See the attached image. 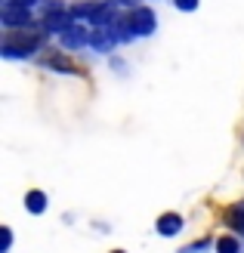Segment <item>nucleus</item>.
Masks as SVG:
<instances>
[{"label":"nucleus","mask_w":244,"mask_h":253,"mask_svg":"<svg viewBox=\"0 0 244 253\" xmlns=\"http://www.w3.org/2000/svg\"><path fill=\"white\" fill-rule=\"evenodd\" d=\"M6 28H31V9L28 6H3Z\"/></svg>","instance_id":"nucleus-3"},{"label":"nucleus","mask_w":244,"mask_h":253,"mask_svg":"<svg viewBox=\"0 0 244 253\" xmlns=\"http://www.w3.org/2000/svg\"><path fill=\"white\" fill-rule=\"evenodd\" d=\"M176 9H183V12H192V9H198V0H173Z\"/></svg>","instance_id":"nucleus-13"},{"label":"nucleus","mask_w":244,"mask_h":253,"mask_svg":"<svg viewBox=\"0 0 244 253\" xmlns=\"http://www.w3.org/2000/svg\"><path fill=\"white\" fill-rule=\"evenodd\" d=\"M68 25H74L71 9H62V6H56V3L47 9V16H44V28H47V31H59V34H62Z\"/></svg>","instance_id":"nucleus-2"},{"label":"nucleus","mask_w":244,"mask_h":253,"mask_svg":"<svg viewBox=\"0 0 244 253\" xmlns=\"http://www.w3.org/2000/svg\"><path fill=\"white\" fill-rule=\"evenodd\" d=\"M34 3H37V0H6V6H28V9H31Z\"/></svg>","instance_id":"nucleus-15"},{"label":"nucleus","mask_w":244,"mask_h":253,"mask_svg":"<svg viewBox=\"0 0 244 253\" xmlns=\"http://www.w3.org/2000/svg\"><path fill=\"white\" fill-rule=\"evenodd\" d=\"M44 65L53 68V71H62V74H81L78 62H71L68 56H62V53H47L44 56Z\"/></svg>","instance_id":"nucleus-6"},{"label":"nucleus","mask_w":244,"mask_h":253,"mask_svg":"<svg viewBox=\"0 0 244 253\" xmlns=\"http://www.w3.org/2000/svg\"><path fill=\"white\" fill-rule=\"evenodd\" d=\"M37 46H41V34H37V31L9 28L6 37H3V53L6 56H31Z\"/></svg>","instance_id":"nucleus-1"},{"label":"nucleus","mask_w":244,"mask_h":253,"mask_svg":"<svg viewBox=\"0 0 244 253\" xmlns=\"http://www.w3.org/2000/svg\"><path fill=\"white\" fill-rule=\"evenodd\" d=\"M9 241H12V232H9V229H3V232H0V250H3V253L9 250Z\"/></svg>","instance_id":"nucleus-14"},{"label":"nucleus","mask_w":244,"mask_h":253,"mask_svg":"<svg viewBox=\"0 0 244 253\" xmlns=\"http://www.w3.org/2000/svg\"><path fill=\"white\" fill-rule=\"evenodd\" d=\"M90 43H93V49H102V53H108V49L118 43V34L111 31V25H96V31L90 34Z\"/></svg>","instance_id":"nucleus-5"},{"label":"nucleus","mask_w":244,"mask_h":253,"mask_svg":"<svg viewBox=\"0 0 244 253\" xmlns=\"http://www.w3.org/2000/svg\"><path fill=\"white\" fill-rule=\"evenodd\" d=\"M216 253H238V241L235 238H220L216 241Z\"/></svg>","instance_id":"nucleus-12"},{"label":"nucleus","mask_w":244,"mask_h":253,"mask_svg":"<svg viewBox=\"0 0 244 253\" xmlns=\"http://www.w3.org/2000/svg\"><path fill=\"white\" fill-rule=\"evenodd\" d=\"M179 229H183V219H179L176 213H164V216L158 219V232H161L164 238H173Z\"/></svg>","instance_id":"nucleus-9"},{"label":"nucleus","mask_w":244,"mask_h":253,"mask_svg":"<svg viewBox=\"0 0 244 253\" xmlns=\"http://www.w3.org/2000/svg\"><path fill=\"white\" fill-rule=\"evenodd\" d=\"M87 41H90V34L81 28L78 22H74V25H68V28L62 31V43H65V46H84Z\"/></svg>","instance_id":"nucleus-8"},{"label":"nucleus","mask_w":244,"mask_h":253,"mask_svg":"<svg viewBox=\"0 0 244 253\" xmlns=\"http://www.w3.org/2000/svg\"><path fill=\"white\" fill-rule=\"evenodd\" d=\"M111 253H124V250H111Z\"/></svg>","instance_id":"nucleus-16"},{"label":"nucleus","mask_w":244,"mask_h":253,"mask_svg":"<svg viewBox=\"0 0 244 253\" xmlns=\"http://www.w3.org/2000/svg\"><path fill=\"white\" fill-rule=\"evenodd\" d=\"M226 216H229V225H232V229H238V232L244 235V207H241V204H238V207H229Z\"/></svg>","instance_id":"nucleus-11"},{"label":"nucleus","mask_w":244,"mask_h":253,"mask_svg":"<svg viewBox=\"0 0 244 253\" xmlns=\"http://www.w3.org/2000/svg\"><path fill=\"white\" fill-rule=\"evenodd\" d=\"M130 25H133L136 34H151L155 31V12H151L148 6H136L130 12Z\"/></svg>","instance_id":"nucleus-4"},{"label":"nucleus","mask_w":244,"mask_h":253,"mask_svg":"<svg viewBox=\"0 0 244 253\" xmlns=\"http://www.w3.org/2000/svg\"><path fill=\"white\" fill-rule=\"evenodd\" d=\"M99 12H102V3H99V0H87V3H74V6H71V16H74V19H90V22H96Z\"/></svg>","instance_id":"nucleus-7"},{"label":"nucleus","mask_w":244,"mask_h":253,"mask_svg":"<svg viewBox=\"0 0 244 253\" xmlns=\"http://www.w3.org/2000/svg\"><path fill=\"white\" fill-rule=\"evenodd\" d=\"M25 207H28L31 213H44V210H47V195L34 188V192H28V195H25Z\"/></svg>","instance_id":"nucleus-10"}]
</instances>
